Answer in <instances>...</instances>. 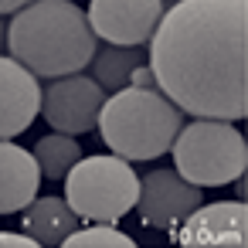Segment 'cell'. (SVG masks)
<instances>
[{
  "label": "cell",
  "mask_w": 248,
  "mask_h": 248,
  "mask_svg": "<svg viewBox=\"0 0 248 248\" xmlns=\"http://www.w3.org/2000/svg\"><path fill=\"white\" fill-rule=\"evenodd\" d=\"M82 224V217L68 207L65 197H34L24 207L21 228L38 245H65V238Z\"/></svg>",
  "instance_id": "obj_12"
},
{
  "label": "cell",
  "mask_w": 248,
  "mask_h": 248,
  "mask_svg": "<svg viewBox=\"0 0 248 248\" xmlns=\"http://www.w3.org/2000/svg\"><path fill=\"white\" fill-rule=\"evenodd\" d=\"M160 4H163V7H173V4H180V0H160Z\"/></svg>",
  "instance_id": "obj_20"
},
{
  "label": "cell",
  "mask_w": 248,
  "mask_h": 248,
  "mask_svg": "<svg viewBox=\"0 0 248 248\" xmlns=\"http://www.w3.org/2000/svg\"><path fill=\"white\" fill-rule=\"evenodd\" d=\"M201 204H204V194L197 184H190L177 170H150L140 180V194H136L133 207L140 211L143 224L170 231Z\"/></svg>",
  "instance_id": "obj_7"
},
{
  "label": "cell",
  "mask_w": 248,
  "mask_h": 248,
  "mask_svg": "<svg viewBox=\"0 0 248 248\" xmlns=\"http://www.w3.org/2000/svg\"><path fill=\"white\" fill-rule=\"evenodd\" d=\"M180 126L184 112L160 89L126 85L112 92L99 112L102 143L123 160H156L170 153V143Z\"/></svg>",
  "instance_id": "obj_3"
},
{
  "label": "cell",
  "mask_w": 248,
  "mask_h": 248,
  "mask_svg": "<svg viewBox=\"0 0 248 248\" xmlns=\"http://www.w3.org/2000/svg\"><path fill=\"white\" fill-rule=\"evenodd\" d=\"M129 85H136V89H156V78H153V72H150V65H146V62L133 68Z\"/></svg>",
  "instance_id": "obj_16"
},
{
  "label": "cell",
  "mask_w": 248,
  "mask_h": 248,
  "mask_svg": "<svg viewBox=\"0 0 248 248\" xmlns=\"http://www.w3.org/2000/svg\"><path fill=\"white\" fill-rule=\"evenodd\" d=\"M65 245H123V248H133V238L123 234L119 228H112L109 221H99L92 228H75Z\"/></svg>",
  "instance_id": "obj_15"
},
{
  "label": "cell",
  "mask_w": 248,
  "mask_h": 248,
  "mask_svg": "<svg viewBox=\"0 0 248 248\" xmlns=\"http://www.w3.org/2000/svg\"><path fill=\"white\" fill-rule=\"evenodd\" d=\"M34 160L41 167V177L48 180H65V173L82 160V146L68 136V133H51L41 136L34 146Z\"/></svg>",
  "instance_id": "obj_14"
},
{
  "label": "cell",
  "mask_w": 248,
  "mask_h": 248,
  "mask_svg": "<svg viewBox=\"0 0 248 248\" xmlns=\"http://www.w3.org/2000/svg\"><path fill=\"white\" fill-rule=\"evenodd\" d=\"M7 45V24H4V17H0V48Z\"/></svg>",
  "instance_id": "obj_19"
},
{
  "label": "cell",
  "mask_w": 248,
  "mask_h": 248,
  "mask_svg": "<svg viewBox=\"0 0 248 248\" xmlns=\"http://www.w3.org/2000/svg\"><path fill=\"white\" fill-rule=\"evenodd\" d=\"M11 58L38 78H62L89 68L99 38L89 14L72 0H31L11 17L7 28Z\"/></svg>",
  "instance_id": "obj_2"
},
{
  "label": "cell",
  "mask_w": 248,
  "mask_h": 248,
  "mask_svg": "<svg viewBox=\"0 0 248 248\" xmlns=\"http://www.w3.org/2000/svg\"><path fill=\"white\" fill-rule=\"evenodd\" d=\"M177 173L197 187H221L245 173L248 146L245 136L228 119H194L184 123L170 143Z\"/></svg>",
  "instance_id": "obj_4"
},
{
  "label": "cell",
  "mask_w": 248,
  "mask_h": 248,
  "mask_svg": "<svg viewBox=\"0 0 248 248\" xmlns=\"http://www.w3.org/2000/svg\"><path fill=\"white\" fill-rule=\"evenodd\" d=\"M146 65L156 89L194 119L248 112V0H180L167 7Z\"/></svg>",
  "instance_id": "obj_1"
},
{
  "label": "cell",
  "mask_w": 248,
  "mask_h": 248,
  "mask_svg": "<svg viewBox=\"0 0 248 248\" xmlns=\"http://www.w3.org/2000/svg\"><path fill=\"white\" fill-rule=\"evenodd\" d=\"M0 245H11V248H31V245H38L34 238H28L24 231L17 234V231H0Z\"/></svg>",
  "instance_id": "obj_17"
},
{
  "label": "cell",
  "mask_w": 248,
  "mask_h": 248,
  "mask_svg": "<svg viewBox=\"0 0 248 248\" xmlns=\"http://www.w3.org/2000/svg\"><path fill=\"white\" fill-rule=\"evenodd\" d=\"M41 112V85L21 62L0 58V140L24 133Z\"/></svg>",
  "instance_id": "obj_10"
},
{
  "label": "cell",
  "mask_w": 248,
  "mask_h": 248,
  "mask_svg": "<svg viewBox=\"0 0 248 248\" xmlns=\"http://www.w3.org/2000/svg\"><path fill=\"white\" fill-rule=\"evenodd\" d=\"M28 4H31V0H0V17H4V14H17Z\"/></svg>",
  "instance_id": "obj_18"
},
{
  "label": "cell",
  "mask_w": 248,
  "mask_h": 248,
  "mask_svg": "<svg viewBox=\"0 0 248 248\" xmlns=\"http://www.w3.org/2000/svg\"><path fill=\"white\" fill-rule=\"evenodd\" d=\"M146 62V48L143 45H106L95 48L92 55V78L106 89V92H119L129 85V75L136 65Z\"/></svg>",
  "instance_id": "obj_13"
},
{
  "label": "cell",
  "mask_w": 248,
  "mask_h": 248,
  "mask_svg": "<svg viewBox=\"0 0 248 248\" xmlns=\"http://www.w3.org/2000/svg\"><path fill=\"white\" fill-rule=\"evenodd\" d=\"M106 102V89L92 75H62L41 89V116L58 133H92L99 126V112Z\"/></svg>",
  "instance_id": "obj_6"
},
{
  "label": "cell",
  "mask_w": 248,
  "mask_h": 248,
  "mask_svg": "<svg viewBox=\"0 0 248 248\" xmlns=\"http://www.w3.org/2000/svg\"><path fill=\"white\" fill-rule=\"evenodd\" d=\"M38 184L41 167L34 153H28L11 140H0V214L24 211L38 197Z\"/></svg>",
  "instance_id": "obj_11"
},
{
  "label": "cell",
  "mask_w": 248,
  "mask_h": 248,
  "mask_svg": "<svg viewBox=\"0 0 248 248\" xmlns=\"http://www.w3.org/2000/svg\"><path fill=\"white\" fill-rule=\"evenodd\" d=\"M163 11L160 0H92L89 24L106 45H146Z\"/></svg>",
  "instance_id": "obj_8"
},
{
  "label": "cell",
  "mask_w": 248,
  "mask_h": 248,
  "mask_svg": "<svg viewBox=\"0 0 248 248\" xmlns=\"http://www.w3.org/2000/svg\"><path fill=\"white\" fill-rule=\"evenodd\" d=\"M245 228H248V211L245 201H217V204H201L194 207L177 228H170V238L177 245H228L241 248L245 245Z\"/></svg>",
  "instance_id": "obj_9"
},
{
  "label": "cell",
  "mask_w": 248,
  "mask_h": 248,
  "mask_svg": "<svg viewBox=\"0 0 248 248\" xmlns=\"http://www.w3.org/2000/svg\"><path fill=\"white\" fill-rule=\"evenodd\" d=\"M140 194V177L123 156H85L65 173V201L85 221H119Z\"/></svg>",
  "instance_id": "obj_5"
}]
</instances>
